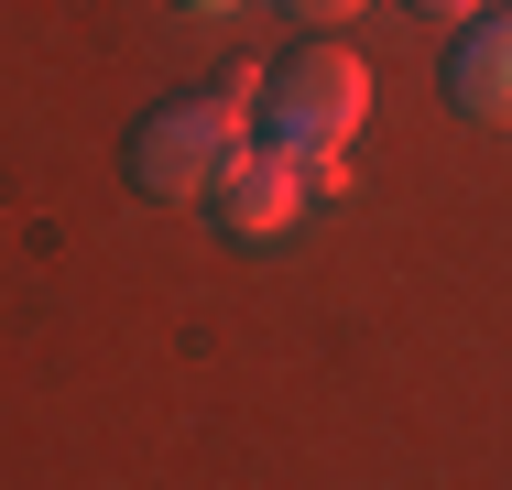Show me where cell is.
<instances>
[{
	"instance_id": "cell-1",
	"label": "cell",
	"mask_w": 512,
	"mask_h": 490,
	"mask_svg": "<svg viewBox=\"0 0 512 490\" xmlns=\"http://www.w3.org/2000/svg\"><path fill=\"white\" fill-rule=\"evenodd\" d=\"M251 109H262V66H229L218 88L142 109L131 120V186L142 196H207L229 175V153L251 142Z\"/></svg>"
},
{
	"instance_id": "cell-2",
	"label": "cell",
	"mask_w": 512,
	"mask_h": 490,
	"mask_svg": "<svg viewBox=\"0 0 512 490\" xmlns=\"http://www.w3.org/2000/svg\"><path fill=\"white\" fill-rule=\"evenodd\" d=\"M371 120V66L338 44V33H306L295 55H273L262 66V142H284V153H349V131Z\"/></svg>"
},
{
	"instance_id": "cell-3",
	"label": "cell",
	"mask_w": 512,
	"mask_h": 490,
	"mask_svg": "<svg viewBox=\"0 0 512 490\" xmlns=\"http://www.w3.org/2000/svg\"><path fill=\"white\" fill-rule=\"evenodd\" d=\"M306 196H316V186H306V153H284V142H240L229 175L207 186V218H218L229 240H273Z\"/></svg>"
},
{
	"instance_id": "cell-4",
	"label": "cell",
	"mask_w": 512,
	"mask_h": 490,
	"mask_svg": "<svg viewBox=\"0 0 512 490\" xmlns=\"http://www.w3.org/2000/svg\"><path fill=\"white\" fill-rule=\"evenodd\" d=\"M436 88L458 98V120H512V11H469Z\"/></svg>"
},
{
	"instance_id": "cell-5",
	"label": "cell",
	"mask_w": 512,
	"mask_h": 490,
	"mask_svg": "<svg viewBox=\"0 0 512 490\" xmlns=\"http://www.w3.org/2000/svg\"><path fill=\"white\" fill-rule=\"evenodd\" d=\"M284 11H306V22H349L360 0H284Z\"/></svg>"
},
{
	"instance_id": "cell-6",
	"label": "cell",
	"mask_w": 512,
	"mask_h": 490,
	"mask_svg": "<svg viewBox=\"0 0 512 490\" xmlns=\"http://www.w3.org/2000/svg\"><path fill=\"white\" fill-rule=\"evenodd\" d=\"M414 11H458V22H469V11H480V0H414Z\"/></svg>"
},
{
	"instance_id": "cell-7",
	"label": "cell",
	"mask_w": 512,
	"mask_h": 490,
	"mask_svg": "<svg viewBox=\"0 0 512 490\" xmlns=\"http://www.w3.org/2000/svg\"><path fill=\"white\" fill-rule=\"evenodd\" d=\"M186 11H240V0H186Z\"/></svg>"
}]
</instances>
